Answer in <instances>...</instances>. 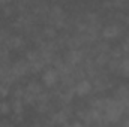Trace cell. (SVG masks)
Returning <instances> with one entry per match:
<instances>
[{
	"instance_id": "cell-8",
	"label": "cell",
	"mask_w": 129,
	"mask_h": 127,
	"mask_svg": "<svg viewBox=\"0 0 129 127\" xmlns=\"http://www.w3.org/2000/svg\"><path fill=\"white\" fill-rule=\"evenodd\" d=\"M122 34V27L119 24H108L105 27H102L101 30V37L104 40H114Z\"/></svg>"
},
{
	"instance_id": "cell-3",
	"label": "cell",
	"mask_w": 129,
	"mask_h": 127,
	"mask_svg": "<svg viewBox=\"0 0 129 127\" xmlns=\"http://www.w3.org/2000/svg\"><path fill=\"white\" fill-rule=\"evenodd\" d=\"M89 57V51L84 48H78V49H68V52L63 55L64 61H68L72 66H81L86 61V58Z\"/></svg>"
},
{
	"instance_id": "cell-17",
	"label": "cell",
	"mask_w": 129,
	"mask_h": 127,
	"mask_svg": "<svg viewBox=\"0 0 129 127\" xmlns=\"http://www.w3.org/2000/svg\"><path fill=\"white\" fill-rule=\"evenodd\" d=\"M12 0H0V5H3V6H6V5H9Z\"/></svg>"
},
{
	"instance_id": "cell-13",
	"label": "cell",
	"mask_w": 129,
	"mask_h": 127,
	"mask_svg": "<svg viewBox=\"0 0 129 127\" xmlns=\"http://www.w3.org/2000/svg\"><path fill=\"white\" fill-rule=\"evenodd\" d=\"M12 112L11 103L9 102H0V115H8Z\"/></svg>"
},
{
	"instance_id": "cell-18",
	"label": "cell",
	"mask_w": 129,
	"mask_h": 127,
	"mask_svg": "<svg viewBox=\"0 0 129 127\" xmlns=\"http://www.w3.org/2000/svg\"><path fill=\"white\" fill-rule=\"evenodd\" d=\"M125 21H126V24H129V15L126 17V20H125Z\"/></svg>"
},
{
	"instance_id": "cell-16",
	"label": "cell",
	"mask_w": 129,
	"mask_h": 127,
	"mask_svg": "<svg viewBox=\"0 0 129 127\" xmlns=\"http://www.w3.org/2000/svg\"><path fill=\"white\" fill-rule=\"evenodd\" d=\"M3 14H6V15H11V14H12V8L6 5V8L3 9Z\"/></svg>"
},
{
	"instance_id": "cell-1",
	"label": "cell",
	"mask_w": 129,
	"mask_h": 127,
	"mask_svg": "<svg viewBox=\"0 0 129 127\" xmlns=\"http://www.w3.org/2000/svg\"><path fill=\"white\" fill-rule=\"evenodd\" d=\"M125 111H126L125 100H119L116 97H107L102 114L107 124H110V123H119L123 118Z\"/></svg>"
},
{
	"instance_id": "cell-7",
	"label": "cell",
	"mask_w": 129,
	"mask_h": 127,
	"mask_svg": "<svg viewBox=\"0 0 129 127\" xmlns=\"http://www.w3.org/2000/svg\"><path fill=\"white\" fill-rule=\"evenodd\" d=\"M90 79H92V82H93L95 90H98V91H104V90H107V88L110 87V79H108L107 73H105L102 69H101L99 72H96Z\"/></svg>"
},
{
	"instance_id": "cell-12",
	"label": "cell",
	"mask_w": 129,
	"mask_h": 127,
	"mask_svg": "<svg viewBox=\"0 0 129 127\" xmlns=\"http://www.w3.org/2000/svg\"><path fill=\"white\" fill-rule=\"evenodd\" d=\"M11 108H12V112L15 115H21L23 114V108H24V102L23 99H17L14 97V100L11 102Z\"/></svg>"
},
{
	"instance_id": "cell-14",
	"label": "cell",
	"mask_w": 129,
	"mask_h": 127,
	"mask_svg": "<svg viewBox=\"0 0 129 127\" xmlns=\"http://www.w3.org/2000/svg\"><path fill=\"white\" fill-rule=\"evenodd\" d=\"M9 87H11V85L0 82V97H6V96L9 94Z\"/></svg>"
},
{
	"instance_id": "cell-4",
	"label": "cell",
	"mask_w": 129,
	"mask_h": 127,
	"mask_svg": "<svg viewBox=\"0 0 129 127\" xmlns=\"http://www.w3.org/2000/svg\"><path fill=\"white\" fill-rule=\"evenodd\" d=\"M93 91H95V87H93V82H92L90 78L84 76V78L75 81V84H74V93L78 97H87Z\"/></svg>"
},
{
	"instance_id": "cell-11",
	"label": "cell",
	"mask_w": 129,
	"mask_h": 127,
	"mask_svg": "<svg viewBox=\"0 0 129 127\" xmlns=\"http://www.w3.org/2000/svg\"><path fill=\"white\" fill-rule=\"evenodd\" d=\"M114 97L119 99V100H126V99H129V85L128 84H120L114 90Z\"/></svg>"
},
{
	"instance_id": "cell-6",
	"label": "cell",
	"mask_w": 129,
	"mask_h": 127,
	"mask_svg": "<svg viewBox=\"0 0 129 127\" xmlns=\"http://www.w3.org/2000/svg\"><path fill=\"white\" fill-rule=\"evenodd\" d=\"M11 70L14 73V76L17 79H21L24 76H27L29 73H32V69H30V63L29 60L24 57V58H20L14 63H11Z\"/></svg>"
},
{
	"instance_id": "cell-15",
	"label": "cell",
	"mask_w": 129,
	"mask_h": 127,
	"mask_svg": "<svg viewBox=\"0 0 129 127\" xmlns=\"http://www.w3.org/2000/svg\"><path fill=\"white\" fill-rule=\"evenodd\" d=\"M122 49H123L125 54H129V36H128V39L125 40V43L122 45Z\"/></svg>"
},
{
	"instance_id": "cell-2",
	"label": "cell",
	"mask_w": 129,
	"mask_h": 127,
	"mask_svg": "<svg viewBox=\"0 0 129 127\" xmlns=\"http://www.w3.org/2000/svg\"><path fill=\"white\" fill-rule=\"evenodd\" d=\"M47 18H48L50 26L56 27L57 30H59V29H64L66 24H68V17H66V14H64L63 8L59 6V5H53V6L48 8Z\"/></svg>"
},
{
	"instance_id": "cell-5",
	"label": "cell",
	"mask_w": 129,
	"mask_h": 127,
	"mask_svg": "<svg viewBox=\"0 0 129 127\" xmlns=\"http://www.w3.org/2000/svg\"><path fill=\"white\" fill-rule=\"evenodd\" d=\"M60 82V73L54 66H47L42 70V84L48 88L56 87Z\"/></svg>"
},
{
	"instance_id": "cell-10",
	"label": "cell",
	"mask_w": 129,
	"mask_h": 127,
	"mask_svg": "<svg viewBox=\"0 0 129 127\" xmlns=\"http://www.w3.org/2000/svg\"><path fill=\"white\" fill-rule=\"evenodd\" d=\"M119 75L123 78H129V54H123V57L120 58Z\"/></svg>"
},
{
	"instance_id": "cell-9",
	"label": "cell",
	"mask_w": 129,
	"mask_h": 127,
	"mask_svg": "<svg viewBox=\"0 0 129 127\" xmlns=\"http://www.w3.org/2000/svg\"><path fill=\"white\" fill-rule=\"evenodd\" d=\"M5 46L9 51H18L24 46V39L21 36H9L5 42Z\"/></svg>"
}]
</instances>
